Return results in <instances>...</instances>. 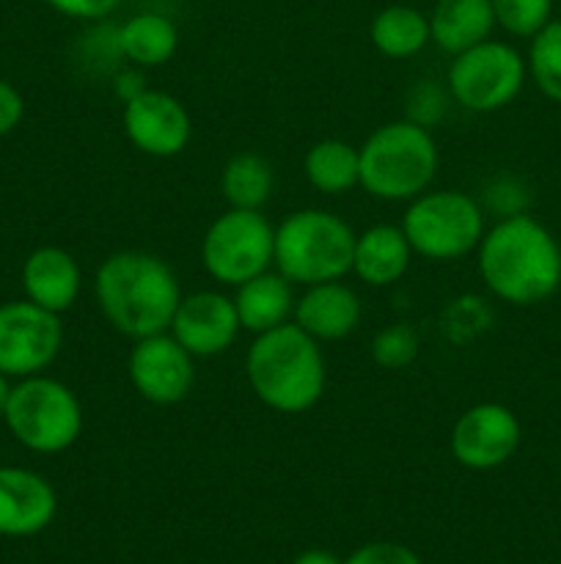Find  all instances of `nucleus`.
<instances>
[{
    "instance_id": "6e6552de",
    "label": "nucleus",
    "mask_w": 561,
    "mask_h": 564,
    "mask_svg": "<svg viewBox=\"0 0 561 564\" xmlns=\"http://www.w3.org/2000/svg\"><path fill=\"white\" fill-rule=\"evenodd\" d=\"M275 262V229L262 209H234L209 224L201 240V264L218 284L240 286Z\"/></svg>"
},
{
    "instance_id": "b1692460",
    "label": "nucleus",
    "mask_w": 561,
    "mask_h": 564,
    "mask_svg": "<svg viewBox=\"0 0 561 564\" xmlns=\"http://www.w3.org/2000/svg\"><path fill=\"white\" fill-rule=\"evenodd\" d=\"M273 165L256 152L234 154L220 171V193L234 209H262L273 196Z\"/></svg>"
},
{
    "instance_id": "aec40b11",
    "label": "nucleus",
    "mask_w": 561,
    "mask_h": 564,
    "mask_svg": "<svg viewBox=\"0 0 561 564\" xmlns=\"http://www.w3.org/2000/svg\"><path fill=\"white\" fill-rule=\"evenodd\" d=\"M493 28V0H438L429 14V36L449 55L482 44Z\"/></svg>"
},
{
    "instance_id": "a211bd4d",
    "label": "nucleus",
    "mask_w": 561,
    "mask_h": 564,
    "mask_svg": "<svg viewBox=\"0 0 561 564\" xmlns=\"http://www.w3.org/2000/svg\"><path fill=\"white\" fill-rule=\"evenodd\" d=\"M413 259V248L407 242L402 226L377 224L355 235L352 251V273L369 286H391L407 273Z\"/></svg>"
},
{
    "instance_id": "f3484780",
    "label": "nucleus",
    "mask_w": 561,
    "mask_h": 564,
    "mask_svg": "<svg viewBox=\"0 0 561 564\" xmlns=\"http://www.w3.org/2000/svg\"><path fill=\"white\" fill-rule=\"evenodd\" d=\"M361 297L341 281L306 286L295 301V323L317 341H339L361 325Z\"/></svg>"
},
{
    "instance_id": "2eb2a0df",
    "label": "nucleus",
    "mask_w": 561,
    "mask_h": 564,
    "mask_svg": "<svg viewBox=\"0 0 561 564\" xmlns=\"http://www.w3.org/2000/svg\"><path fill=\"white\" fill-rule=\"evenodd\" d=\"M58 499L42 474L31 468L0 466V534L33 538L53 523Z\"/></svg>"
},
{
    "instance_id": "7ed1b4c3",
    "label": "nucleus",
    "mask_w": 561,
    "mask_h": 564,
    "mask_svg": "<svg viewBox=\"0 0 561 564\" xmlns=\"http://www.w3.org/2000/svg\"><path fill=\"white\" fill-rule=\"evenodd\" d=\"M245 375L262 405L289 416L311 411L328 383L322 347L297 323L258 334L245 352Z\"/></svg>"
},
{
    "instance_id": "f257e3e1",
    "label": "nucleus",
    "mask_w": 561,
    "mask_h": 564,
    "mask_svg": "<svg viewBox=\"0 0 561 564\" xmlns=\"http://www.w3.org/2000/svg\"><path fill=\"white\" fill-rule=\"evenodd\" d=\"M479 275L512 306H537L561 286V246L531 215L501 218L479 242Z\"/></svg>"
},
{
    "instance_id": "f03ea898",
    "label": "nucleus",
    "mask_w": 561,
    "mask_h": 564,
    "mask_svg": "<svg viewBox=\"0 0 561 564\" xmlns=\"http://www.w3.org/2000/svg\"><path fill=\"white\" fill-rule=\"evenodd\" d=\"M94 301L102 317L132 341L165 334L182 301L168 262L146 251H116L94 273Z\"/></svg>"
},
{
    "instance_id": "5701e85b",
    "label": "nucleus",
    "mask_w": 561,
    "mask_h": 564,
    "mask_svg": "<svg viewBox=\"0 0 561 564\" xmlns=\"http://www.w3.org/2000/svg\"><path fill=\"white\" fill-rule=\"evenodd\" d=\"M302 174L314 191L324 193V196H341L361 185V154L352 143L324 138L306 152Z\"/></svg>"
},
{
    "instance_id": "c85d7f7f",
    "label": "nucleus",
    "mask_w": 561,
    "mask_h": 564,
    "mask_svg": "<svg viewBox=\"0 0 561 564\" xmlns=\"http://www.w3.org/2000/svg\"><path fill=\"white\" fill-rule=\"evenodd\" d=\"M53 11L80 22H99L113 14L124 0H44Z\"/></svg>"
},
{
    "instance_id": "dca6fc26",
    "label": "nucleus",
    "mask_w": 561,
    "mask_h": 564,
    "mask_svg": "<svg viewBox=\"0 0 561 564\" xmlns=\"http://www.w3.org/2000/svg\"><path fill=\"white\" fill-rule=\"evenodd\" d=\"M22 290L28 301L53 314L69 312L82 290V270L69 251L42 246L28 253L22 264Z\"/></svg>"
},
{
    "instance_id": "6ab92c4d",
    "label": "nucleus",
    "mask_w": 561,
    "mask_h": 564,
    "mask_svg": "<svg viewBox=\"0 0 561 564\" xmlns=\"http://www.w3.org/2000/svg\"><path fill=\"white\" fill-rule=\"evenodd\" d=\"M234 290L237 317H240V328L248 334H267V330L289 323V317L295 314L297 297L292 292V281H286L278 270L275 273L264 270Z\"/></svg>"
},
{
    "instance_id": "473e14b6",
    "label": "nucleus",
    "mask_w": 561,
    "mask_h": 564,
    "mask_svg": "<svg viewBox=\"0 0 561 564\" xmlns=\"http://www.w3.org/2000/svg\"><path fill=\"white\" fill-rule=\"evenodd\" d=\"M292 564H344V562H341L336 554H330V551L311 549V551H302V554Z\"/></svg>"
},
{
    "instance_id": "412c9836",
    "label": "nucleus",
    "mask_w": 561,
    "mask_h": 564,
    "mask_svg": "<svg viewBox=\"0 0 561 564\" xmlns=\"http://www.w3.org/2000/svg\"><path fill=\"white\" fill-rule=\"evenodd\" d=\"M119 36L121 58L130 64L143 66V69H154L174 58L176 47H179V31L174 22L157 11H141V14L130 17L116 28Z\"/></svg>"
},
{
    "instance_id": "9b49d317",
    "label": "nucleus",
    "mask_w": 561,
    "mask_h": 564,
    "mask_svg": "<svg viewBox=\"0 0 561 564\" xmlns=\"http://www.w3.org/2000/svg\"><path fill=\"white\" fill-rule=\"evenodd\" d=\"M522 441L520 419L501 402H479L454 422L449 449L460 466L490 471L512 460Z\"/></svg>"
},
{
    "instance_id": "c756f323",
    "label": "nucleus",
    "mask_w": 561,
    "mask_h": 564,
    "mask_svg": "<svg viewBox=\"0 0 561 564\" xmlns=\"http://www.w3.org/2000/svg\"><path fill=\"white\" fill-rule=\"evenodd\" d=\"M344 564H421V560L407 545L369 543L358 549Z\"/></svg>"
},
{
    "instance_id": "f8f14e48",
    "label": "nucleus",
    "mask_w": 561,
    "mask_h": 564,
    "mask_svg": "<svg viewBox=\"0 0 561 564\" xmlns=\"http://www.w3.org/2000/svg\"><path fill=\"white\" fill-rule=\"evenodd\" d=\"M127 375L132 389L152 405H176L187 400L196 383L193 356L170 330L138 339L127 358Z\"/></svg>"
},
{
    "instance_id": "bb28decb",
    "label": "nucleus",
    "mask_w": 561,
    "mask_h": 564,
    "mask_svg": "<svg viewBox=\"0 0 561 564\" xmlns=\"http://www.w3.org/2000/svg\"><path fill=\"white\" fill-rule=\"evenodd\" d=\"M418 334L407 323L385 325L372 341V358L383 369H405L418 358Z\"/></svg>"
},
{
    "instance_id": "423d86ee",
    "label": "nucleus",
    "mask_w": 561,
    "mask_h": 564,
    "mask_svg": "<svg viewBox=\"0 0 561 564\" xmlns=\"http://www.w3.org/2000/svg\"><path fill=\"white\" fill-rule=\"evenodd\" d=\"M3 422L16 444L36 455H58L82 433V405L75 391L47 375H31L11 386Z\"/></svg>"
},
{
    "instance_id": "4be33fe9",
    "label": "nucleus",
    "mask_w": 561,
    "mask_h": 564,
    "mask_svg": "<svg viewBox=\"0 0 561 564\" xmlns=\"http://www.w3.org/2000/svg\"><path fill=\"white\" fill-rule=\"evenodd\" d=\"M369 39L374 50L385 58L405 61L421 53L432 36H429V17L413 6L394 3L377 11L369 25Z\"/></svg>"
},
{
    "instance_id": "72a5a7b5",
    "label": "nucleus",
    "mask_w": 561,
    "mask_h": 564,
    "mask_svg": "<svg viewBox=\"0 0 561 564\" xmlns=\"http://www.w3.org/2000/svg\"><path fill=\"white\" fill-rule=\"evenodd\" d=\"M9 397H11V383L3 372H0V419H3L6 405H9Z\"/></svg>"
},
{
    "instance_id": "9d476101",
    "label": "nucleus",
    "mask_w": 561,
    "mask_h": 564,
    "mask_svg": "<svg viewBox=\"0 0 561 564\" xmlns=\"http://www.w3.org/2000/svg\"><path fill=\"white\" fill-rule=\"evenodd\" d=\"M64 347L61 314L47 312L25 297L0 306V372L6 378L42 375Z\"/></svg>"
},
{
    "instance_id": "a878e982",
    "label": "nucleus",
    "mask_w": 561,
    "mask_h": 564,
    "mask_svg": "<svg viewBox=\"0 0 561 564\" xmlns=\"http://www.w3.org/2000/svg\"><path fill=\"white\" fill-rule=\"evenodd\" d=\"M495 25L520 39H534L553 14V0H493Z\"/></svg>"
},
{
    "instance_id": "ddd939ff",
    "label": "nucleus",
    "mask_w": 561,
    "mask_h": 564,
    "mask_svg": "<svg viewBox=\"0 0 561 564\" xmlns=\"http://www.w3.org/2000/svg\"><path fill=\"white\" fill-rule=\"evenodd\" d=\"M124 135L148 158H176L190 143L193 121L179 99L146 88L124 102Z\"/></svg>"
},
{
    "instance_id": "4468645a",
    "label": "nucleus",
    "mask_w": 561,
    "mask_h": 564,
    "mask_svg": "<svg viewBox=\"0 0 561 564\" xmlns=\"http://www.w3.org/2000/svg\"><path fill=\"white\" fill-rule=\"evenodd\" d=\"M168 330L193 358L223 356L242 330L234 297L215 290L182 295Z\"/></svg>"
},
{
    "instance_id": "1a4fd4ad",
    "label": "nucleus",
    "mask_w": 561,
    "mask_h": 564,
    "mask_svg": "<svg viewBox=\"0 0 561 564\" xmlns=\"http://www.w3.org/2000/svg\"><path fill=\"white\" fill-rule=\"evenodd\" d=\"M526 61L512 44L484 39L457 53L449 66V94L471 113H495L517 99L526 83Z\"/></svg>"
},
{
    "instance_id": "7c9ffc66",
    "label": "nucleus",
    "mask_w": 561,
    "mask_h": 564,
    "mask_svg": "<svg viewBox=\"0 0 561 564\" xmlns=\"http://www.w3.org/2000/svg\"><path fill=\"white\" fill-rule=\"evenodd\" d=\"M22 116H25V99L9 80L0 77V138L14 132L20 127Z\"/></svg>"
},
{
    "instance_id": "393cba45",
    "label": "nucleus",
    "mask_w": 561,
    "mask_h": 564,
    "mask_svg": "<svg viewBox=\"0 0 561 564\" xmlns=\"http://www.w3.org/2000/svg\"><path fill=\"white\" fill-rule=\"evenodd\" d=\"M528 72L544 97L561 102V20H550L531 39Z\"/></svg>"
},
{
    "instance_id": "cd10ccee",
    "label": "nucleus",
    "mask_w": 561,
    "mask_h": 564,
    "mask_svg": "<svg viewBox=\"0 0 561 564\" xmlns=\"http://www.w3.org/2000/svg\"><path fill=\"white\" fill-rule=\"evenodd\" d=\"M407 105H410V108H407V119L429 130V127H435L443 119L446 97L438 86H432V83H421V86L410 91Z\"/></svg>"
},
{
    "instance_id": "0eeeda50",
    "label": "nucleus",
    "mask_w": 561,
    "mask_h": 564,
    "mask_svg": "<svg viewBox=\"0 0 561 564\" xmlns=\"http://www.w3.org/2000/svg\"><path fill=\"white\" fill-rule=\"evenodd\" d=\"M402 231L413 253L432 262H451L476 251L484 237V209L460 191H427L410 202Z\"/></svg>"
},
{
    "instance_id": "2f4dec72",
    "label": "nucleus",
    "mask_w": 561,
    "mask_h": 564,
    "mask_svg": "<svg viewBox=\"0 0 561 564\" xmlns=\"http://www.w3.org/2000/svg\"><path fill=\"white\" fill-rule=\"evenodd\" d=\"M113 91L119 94L121 102H130V99H135L138 94L146 91V80H143L141 72L121 69L119 75L113 77Z\"/></svg>"
},
{
    "instance_id": "39448f33",
    "label": "nucleus",
    "mask_w": 561,
    "mask_h": 564,
    "mask_svg": "<svg viewBox=\"0 0 561 564\" xmlns=\"http://www.w3.org/2000/svg\"><path fill=\"white\" fill-rule=\"evenodd\" d=\"M355 231L328 209H297L275 229V270L300 286L341 281L352 273Z\"/></svg>"
},
{
    "instance_id": "20e7f679",
    "label": "nucleus",
    "mask_w": 561,
    "mask_h": 564,
    "mask_svg": "<svg viewBox=\"0 0 561 564\" xmlns=\"http://www.w3.org/2000/svg\"><path fill=\"white\" fill-rule=\"evenodd\" d=\"M358 154L361 187L380 202H413L429 191L440 165L432 132L410 119L377 127Z\"/></svg>"
}]
</instances>
